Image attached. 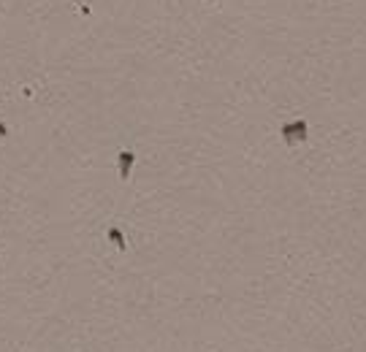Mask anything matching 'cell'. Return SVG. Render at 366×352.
<instances>
[{
	"mask_svg": "<svg viewBox=\"0 0 366 352\" xmlns=\"http://www.w3.org/2000/svg\"><path fill=\"white\" fill-rule=\"evenodd\" d=\"M282 138H285V144H288V147L307 141V122H304V119L285 122V125H282Z\"/></svg>",
	"mask_w": 366,
	"mask_h": 352,
	"instance_id": "6da1fadb",
	"label": "cell"
},
{
	"mask_svg": "<svg viewBox=\"0 0 366 352\" xmlns=\"http://www.w3.org/2000/svg\"><path fill=\"white\" fill-rule=\"evenodd\" d=\"M117 160H119V179L128 182V179H131V168L136 163V155L131 152V149H122V152L117 155Z\"/></svg>",
	"mask_w": 366,
	"mask_h": 352,
	"instance_id": "7a4b0ae2",
	"label": "cell"
},
{
	"mask_svg": "<svg viewBox=\"0 0 366 352\" xmlns=\"http://www.w3.org/2000/svg\"><path fill=\"white\" fill-rule=\"evenodd\" d=\"M109 239H111L114 244H117V249H119V252L128 247V244H125V236H122V231H119V228H109Z\"/></svg>",
	"mask_w": 366,
	"mask_h": 352,
	"instance_id": "3957f363",
	"label": "cell"
},
{
	"mask_svg": "<svg viewBox=\"0 0 366 352\" xmlns=\"http://www.w3.org/2000/svg\"><path fill=\"white\" fill-rule=\"evenodd\" d=\"M3 135H9V127H6L3 122H0V138H3Z\"/></svg>",
	"mask_w": 366,
	"mask_h": 352,
	"instance_id": "277c9868",
	"label": "cell"
}]
</instances>
